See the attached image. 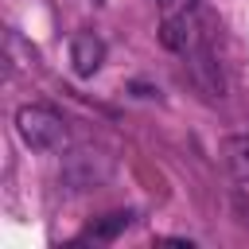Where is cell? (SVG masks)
Returning <instances> with one entry per match:
<instances>
[{"label":"cell","instance_id":"obj_6","mask_svg":"<svg viewBox=\"0 0 249 249\" xmlns=\"http://www.w3.org/2000/svg\"><path fill=\"white\" fill-rule=\"evenodd\" d=\"M191 8H195V0H160V12L163 16H183Z\"/></svg>","mask_w":249,"mask_h":249},{"label":"cell","instance_id":"obj_5","mask_svg":"<svg viewBox=\"0 0 249 249\" xmlns=\"http://www.w3.org/2000/svg\"><path fill=\"white\" fill-rule=\"evenodd\" d=\"M226 163L241 183L249 179V136H230L226 140Z\"/></svg>","mask_w":249,"mask_h":249},{"label":"cell","instance_id":"obj_7","mask_svg":"<svg viewBox=\"0 0 249 249\" xmlns=\"http://www.w3.org/2000/svg\"><path fill=\"white\" fill-rule=\"evenodd\" d=\"M233 210H237V214H241V222L249 226V195H241V191H237V195H233Z\"/></svg>","mask_w":249,"mask_h":249},{"label":"cell","instance_id":"obj_2","mask_svg":"<svg viewBox=\"0 0 249 249\" xmlns=\"http://www.w3.org/2000/svg\"><path fill=\"white\" fill-rule=\"evenodd\" d=\"M187 66H191V78H195V86H198V93H202L206 101L226 97L222 66H218V58H214V51H210V43H206L202 35H198V39H195V47L187 51Z\"/></svg>","mask_w":249,"mask_h":249},{"label":"cell","instance_id":"obj_1","mask_svg":"<svg viewBox=\"0 0 249 249\" xmlns=\"http://www.w3.org/2000/svg\"><path fill=\"white\" fill-rule=\"evenodd\" d=\"M16 132L31 152H62L66 148V121L47 105H19Z\"/></svg>","mask_w":249,"mask_h":249},{"label":"cell","instance_id":"obj_4","mask_svg":"<svg viewBox=\"0 0 249 249\" xmlns=\"http://www.w3.org/2000/svg\"><path fill=\"white\" fill-rule=\"evenodd\" d=\"M128 222H132V214H128V210H113V214L93 218V222L86 226V233H82V237H89V241H113L117 233H124V230H128Z\"/></svg>","mask_w":249,"mask_h":249},{"label":"cell","instance_id":"obj_3","mask_svg":"<svg viewBox=\"0 0 249 249\" xmlns=\"http://www.w3.org/2000/svg\"><path fill=\"white\" fill-rule=\"evenodd\" d=\"M101 62H105V43H101V35L78 31V35L70 39V70H74L78 78H93V74L101 70Z\"/></svg>","mask_w":249,"mask_h":249}]
</instances>
